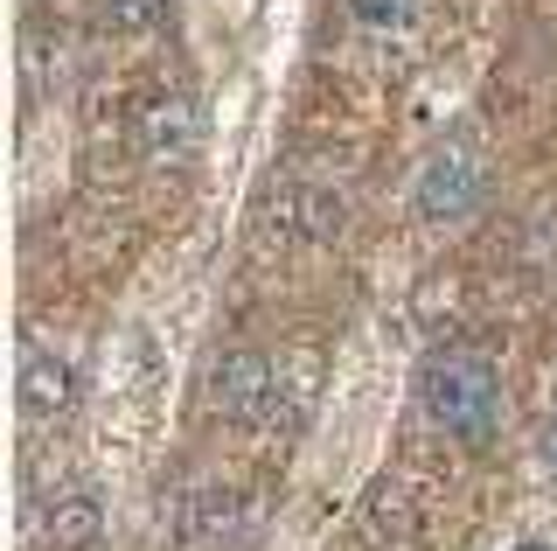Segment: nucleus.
Returning <instances> with one entry per match:
<instances>
[{"label":"nucleus","instance_id":"10","mask_svg":"<svg viewBox=\"0 0 557 551\" xmlns=\"http://www.w3.org/2000/svg\"><path fill=\"white\" fill-rule=\"evenodd\" d=\"M418 0H348V14H356L362 28H405Z\"/></svg>","mask_w":557,"mask_h":551},{"label":"nucleus","instance_id":"6","mask_svg":"<svg viewBox=\"0 0 557 551\" xmlns=\"http://www.w3.org/2000/svg\"><path fill=\"white\" fill-rule=\"evenodd\" d=\"M272 217L286 223L293 237H313V245H327V237H342V223H348V203H342V188L293 182V188H278Z\"/></svg>","mask_w":557,"mask_h":551},{"label":"nucleus","instance_id":"9","mask_svg":"<svg viewBox=\"0 0 557 551\" xmlns=\"http://www.w3.org/2000/svg\"><path fill=\"white\" fill-rule=\"evenodd\" d=\"M168 22V0H104V28L112 36H147Z\"/></svg>","mask_w":557,"mask_h":551},{"label":"nucleus","instance_id":"11","mask_svg":"<svg viewBox=\"0 0 557 551\" xmlns=\"http://www.w3.org/2000/svg\"><path fill=\"white\" fill-rule=\"evenodd\" d=\"M536 468H550V475H557V419L536 426Z\"/></svg>","mask_w":557,"mask_h":551},{"label":"nucleus","instance_id":"7","mask_svg":"<svg viewBox=\"0 0 557 551\" xmlns=\"http://www.w3.org/2000/svg\"><path fill=\"white\" fill-rule=\"evenodd\" d=\"M237 530H244V503H237L231 489H202V495H188V503H182L174 538H182L188 551H223V544H237Z\"/></svg>","mask_w":557,"mask_h":551},{"label":"nucleus","instance_id":"3","mask_svg":"<svg viewBox=\"0 0 557 551\" xmlns=\"http://www.w3.org/2000/svg\"><path fill=\"white\" fill-rule=\"evenodd\" d=\"M411 203H418V217H425V223H460V217H474V203H481V161H474L467 147H440L425 168H418Z\"/></svg>","mask_w":557,"mask_h":551},{"label":"nucleus","instance_id":"12","mask_svg":"<svg viewBox=\"0 0 557 551\" xmlns=\"http://www.w3.org/2000/svg\"><path fill=\"white\" fill-rule=\"evenodd\" d=\"M516 551H550V544H536V538H522V544H516Z\"/></svg>","mask_w":557,"mask_h":551},{"label":"nucleus","instance_id":"5","mask_svg":"<svg viewBox=\"0 0 557 551\" xmlns=\"http://www.w3.org/2000/svg\"><path fill=\"white\" fill-rule=\"evenodd\" d=\"M14 391H22V412H28V419H63V412L77 405V370H70V356L28 342V350H22V370H14Z\"/></svg>","mask_w":557,"mask_h":551},{"label":"nucleus","instance_id":"2","mask_svg":"<svg viewBox=\"0 0 557 551\" xmlns=\"http://www.w3.org/2000/svg\"><path fill=\"white\" fill-rule=\"evenodd\" d=\"M278 405V377L258 350H231L216 370H209V412L231 426H258Z\"/></svg>","mask_w":557,"mask_h":551},{"label":"nucleus","instance_id":"8","mask_svg":"<svg viewBox=\"0 0 557 551\" xmlns=\"http://www.w3.org/2000/svg\"><path fill=\"white\" fill-rule=\"evenodd\" d=\"M42 530H49V544H57V551H91L104 538V503H98L91 489H70V495L49 503Z\"/></svg>","mask_w":557,"mask_h":551},{"label":"nucleus","instance_id":"1","mask_svg":"<svg viewBox=\"0 0 557 551\" xmlns=\"http://www.w3.org/2000/svg\"><path fill=\"white\" fill-rule=\"evenodd\" d=\"M418 405L453 440H487L502 419V370L474 350H432L418 370Z\"/></svg>","mask_w":557,"mask_h":551},{"label":"nucleus","instance_id":"4","mask_svg":"<svg viewBox=\"0 0 557 551\" xmlns=\"http://www.w3.org/2000/svg\"><path fill=\"white\" fill-rule=\"evenodd\" d=\"M139 154H147L153 168H182V161H196V147H202V106L188 91H161V98H147L139 106Z\"/></svg>","mask_w":557,"mask_h":551}]
</instances>
